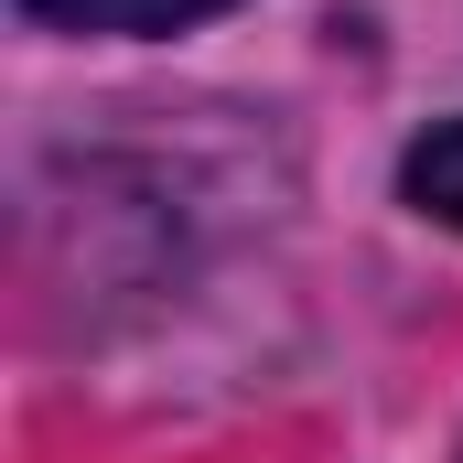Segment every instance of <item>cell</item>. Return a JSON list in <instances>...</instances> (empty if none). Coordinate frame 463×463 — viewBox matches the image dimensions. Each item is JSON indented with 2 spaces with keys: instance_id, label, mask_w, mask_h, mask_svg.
Listing matches in <instances>:
<instances>
[{
  "instance_id": "obj_1",
  "label": "cell",
  "mask_w": 463,
  "mask_h": 463,
  "mask_svg": "<svg viewBox=\"0 0 463 463\" xmlns=\"http://www.w3.org/2000/svg\"><path fill=\"white\" fill-rule=\"evenodd\" d=\"M22 11L54 22V33H173V22L227 11V0H22Z\"/></svg>"
},
{
  "instance_id": "obj_2",
  "label": "cell",
  "mask_w": 463,
  "mask_h": 463,
  "mask_svg": "<svg viewBox=\"0 0 463 463\" xmlns=\"http://www.w3.org/2000/svg\"><path fill=\"white\" fill-rule=\"evenodd\" d=\"M399 184H410V205H420V216H442V227L463 237V118H442L431 140H410Z\"/></svg>"
}]
</instances>
